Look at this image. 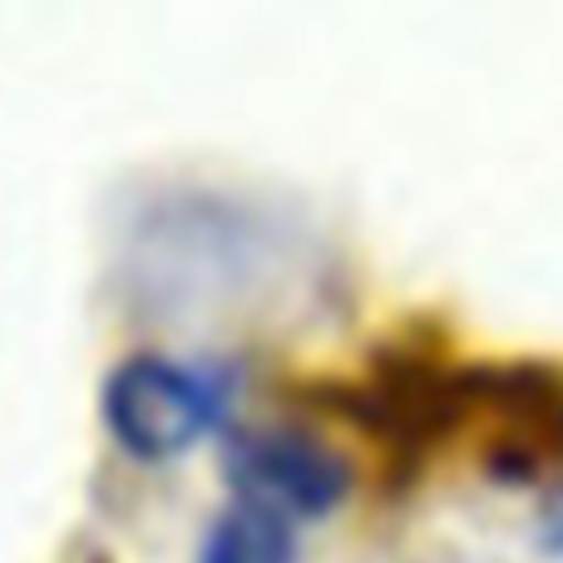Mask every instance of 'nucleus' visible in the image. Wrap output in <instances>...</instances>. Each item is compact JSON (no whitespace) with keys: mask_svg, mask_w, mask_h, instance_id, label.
Here are the masks:
<instances>
[{"mask_svg":"<svg viewBox=\"0 0 563 563\" xmlns=\"http://www.w3.org/2000/svg\"><path fill=\"white\" fill-rule=\"evenodd\" d=\"M223 410V386L168 356H129L104 386V420L124 450L164 460L188 450Z\"/></svg>","mask_w":563,"mask_h":563,"instance_id":"obj_1","label":"nucleus"},{"mask_svg":"<svg viewBox=\"0 0 563 563\" xmlns=\"http://www.w3.org/2000/svg\"><path fill=\"white\" fill-rule=\"evenodd\" d=\"M238 495H257L287 515H321L346 495V460L301 430H247L233 440Z\"/></svg>","mask_w":563,"mask_h":563,"instance_id":"obj_2","label":"nucleus"},{"mask_svg":"<svg viewBox=\"0 0 563 563\" xmlns=\"http://www.w3.org/2000/svg\"><path fill=\"white\" fill-rule=\"evenodd\" d=\"M291 554H297V534L287 509L257 495H238L213 519L198 563H291Z\"/></svg>","mask_w":563,"mask_h":563,"instance_id":"obj_3","label":"nucleus"}]
</instances>
